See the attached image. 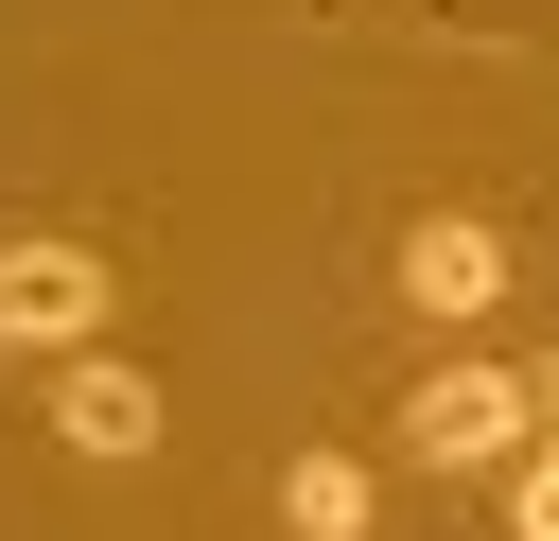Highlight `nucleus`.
Returning <instances> with one entry per match:
<instances>
[{
	"label": "nucleus",
	"instance_id": "423d86ee",
	"mask_svg": "<svg viewBox=\"0 0 559 541\" xmlns=\"http://www.w3.org/2000/svg\"><path fill=\"white\" fill-rule=\"evenodd\" d=\"M507 541H559V419H542L524 471H507Z\"/></svg>",
	"mask_w": 559,
	"mask_h": 541
},
{
	"label": "nucleus",
	"instance_id": "20e7f679",
	"mask_svg": "<svg viewBox=\"0 0 559 541\" xmlns=\"http://www.w3.org/2000/svg\"><path fill=\"white\" fill-rule=\"evenodd\" d=\"M52 436H70L87 471H122V454H157V384H140L122 349H52Z\"/></svg>",
	"mask_w": 559,
	"mask_h": 541
},
{
	"label": "nucleus",
	"instance_id": "f257e3e1",
	"mask_svg": "<svg viewBox=\"0 0 559 541\" xmlns=\"http://www.w3.org/2000/svg\"><path fill=\"white\" fill-rule=\"evenodd\" d=\"M524 436H542V366H419V401H402L419 471H524Z\"/></svg>",
	"mask_w": 559,
	"mask_h": 541
},
{
	"label": "nucleus",
	"instance_id": "f03ea898",
	"mask_svg": "<svg viewBox=\"0 0 559 541\" xmlns=\"http://www.w3.org/2000/svg\"><path fill=\"white\" fill-rule=\"evenodd\" d=\"M105 314H122V279H105V244H0V349H105Z\"/></svg>",
	"mask_w": 559,
	"mask_h": 541
},
{
	"label": "nucleus",
	"instance_id": "39448f33",
	"mask_svg": "<svg viewBox=\"0 0 559 541\" xmlns=\"http://www.w3.org/2000/svg\"><path fill=\"white\" fill-rule=\"evenodd\" d=\"M367 524H384L367 454H280V541H367Z\"/></svg>",
	"mask_w": 559,
	"mask_h": 541
},
{
	"label": "nucleus",
	"instance_id": "7ed1b4c3",
	"mask_svg": "<svg viewBox=\"0 0 559 541\" xmlns=\"http://www.w3.org/2000/svg\"><path fill=\"white\" fill-rule=\"evenodd\" d=\"M489 297H507V227H489V209H419V227H402V314L472 332Z\"/></svg>",
	"mask_w": 559,
	"mask_h": 541
},
{
	"label": "nucleus",
	"instance_id": "0eeeda50",
	"mask_svg": "<svg viewBox=\"0 0 559 541\" xmlns=\"http://www.w3.org/2000/svg\"><path fill=\"white\" fill-rule=\"evenodd\" d=\"M542 419H559V349H542Z\"/></svg>",
	"mask_w": 559,
	"mask_h": 541
}]
</instances>
